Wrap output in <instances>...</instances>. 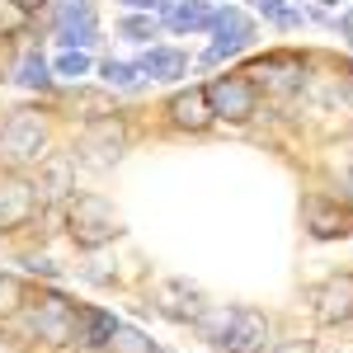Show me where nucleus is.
I'll return each instance as SVG.
<instances>
[{
    "mask_svg": "<svg viewBox=\"0 0 353 353\" xmlns=\"http://www.w3.org/2000/svg\"><path fill=\"white\" fill-rule=\"evenodd\" d=\"M43 146H48V123L38 118V113H10L5 123H0V161L5 165H28V161H38L43 156Z\"/></svg>",
    "mask_w": 353,
    "mask_h": 353,
    "instance_id": "1",
    "label": "nucleus"
},
{
    "mask_svg": "<svg viewBox=\"0 0 353 353\" xmlns=\"http://www.w3.org/2000/svg\"><path fill=\"white\" fill-rule=\"evenodd\" d=\"M208 334H212V344L221 353H264V344H269V321L259 311H231V316H221L217 330L208 325Z\"/></svg>",
    "mask_w": 353,
    "mask_h": 353,
    "instance_id": "2",
    "label": "nucleus"
},
{
    "mask_svg": "<svg viewBox=\"0 0 353 353\" xmlns=\"http://www.w3.org/2000/svg\"><path fill=\"white\" fill-rule=\"evenodd\" d=\"M212 48L203 52V61L208 66H217V61H226V57L245 52L250 43H254V19L245 14V10H236V5H226V10H217L212 14Z\"/></svg>",
    "mask_w": 353,
    "mask_h": 353,
    "instance_id": "3",
    "label": "nucleus"
},
{
    "mask_svg": "<svg viewBox=\"0 0 353 353\" xmlns=\"http://www.w3.org/2000/svg\"><path fill=\"white\" fill-rule=\"evenodd\" d=\"M208 104H212V118H226V123H245L254 118V104H259V90L250 76H217L208 85Z\"/></svg>",
    "mask_w": 353,
    "mask_h": 353,
    "instance_id": "4",
    "label": "nucleus"
},
{
    "mask_svg": "<svg viewBox=\"0 0 353 353\" xmlns=\"http://www.w3.org/2000/svg\"><path fill=\"white\" fill-rule=\"evenodd\" d=\"M123 226H118V217H113V208H104L99 198H76L71 203V236L81 245H104V241H113Z\"/></svg>",
    "mask_w": 353,
    "mask_h": 353,
    "instance_id": "5",
    "label": "nucleus"
},
{
    "mask_svg": "<svg viewBox=\"0 0 353 353\" xmlns=\"http://www.w3.org/2000/svg\"><path fill=\"white\" fill-rule=\"evenodd\" d=\"M99 38V19H94V5H85V0H61V10H57V43L61 48H90Z\"/></svg>",
    "mask_w": 353,
    "mask_h": 353,
    "instance_id": "6",
    "label": "nucleus"
},
{
    "mask_svg": "<svg viewBox=\"0 0 353 353\" xmlns=\"http://www.w3.org/2000/svg\"><path fill=\"white\" fill-rule=\"evenodd\" d=\"M123 146H128V128H123L118 118H94L90 132H85V141H81L85 161L99 165V170H109V165L123 156Z\"/></svg>",
    "mask_w": 353,
    "mask_h": 353,
    "instance_id": "7",
    "label": "nucleus"
},
{
    "mask_svg": "<svg viewBox=\"0 0 353 353\" xmlns=\"http://www.w3.org/2000/svg\"><path fill=\"white\" fill-rule=\"evenodd\" d=\"M33 330H38L43 339H52V344L71 339V334H76V306L66 297H57V292L38 297V306H33Z\"/></svg>",
    "mask_w": 353,
    "mask_h": 353,
    "instance_id": "8",
    "label": "nucleus"
},
{
    "mask_svg": "<svg viewBox=\"0 0 353 353\" xmlns=\"http://www.w3.org/2000/svg\"><path fill=\"white\" fill-rule=\"evenodd\" d=\"M170 123L174 128H184V132H203V128H212V104H208V85H189V90H179L170 104Z\"/></svg>",
    "mask_w": 353,
    "mask_h": 353,
    "instance_id": "9",
    "label": "nucleus"
},
{
    "mask_svg": "<svg viewBox=\"0 0 353 353\" xmlns=\"http://www.w3.org/2000/svg\"><path fill=\"white\" fill-rule=\"evenodd\" d=\"M316 316H321L325 325H339V321L353 316V278L349 273H334L325 288L316 292Z\"/></svg>",
    "mask_w": 353,
    "mask_h": 353,
    "instance_id": "10",
    "label": "nucleus"
},
{
    "mask_svg": "<svg viewBox=\"0 0 353 353\" xmlns=\"http://www.w3.org/2000/svg\"><path fill=\"white\" fill-rule=\"evenodd\" d=\"M33 212H38V189H28L24 179H10V184H0V226H5V231L24 226Z\"/></svg>",
    "mask_w": 353,
    "mask_h": 353,
    "instance_id": "11",
    "label": "nucleus"
},
{
    "mask_svg": "<svg viewBox=\"0 0 353 353\" xmlns=\"http://www.w3.org/2000/svg\"><path fill=\"white\" fill-rule=\"evenodd\" d=\"M137 71L151 76V81H179V76H189V57L179 48H146L141 61H137Z\"/></svg>",
    "mask_w": 353,
    "mask_h": 353,
    "instance_id": "12",
    "label": "nucleus"
},
{
    "mask_svg": "<svg viewBox=\"0 0 353 353\" xmlns=\"http://www.w3.org/2000/svg\"><path fill=\"white\" fill-rule=\"evenodd\" d=\"M212 5L208 0H170L165 5V24L174 28V33H203V28H212Z\"/></svg>",
    "mask_w": 353,
    "mask_h": 353,
    "instance_id": "13",
    "label": "nucleus"
},
{
    "mask_svg": "<svg viewBox=\"0 0 353 353\" xmlns=\"http://www.w3.org/2000/svg\"><path fill=\"white\" fill-rule=\"evenodd\" d=\"M301 212H306V226H311V236H316V241L344 236V212H339V203H325L321 193H311V198L301 203Z\"/></svg>",
    "mask_w": 353,
    "mask_h": 353,
    "instance_id": "14",
    "label": "nucleus"
},
{
    "mask_svg": "<svg viewBox=\"0 0 353 353\" xmlns=\"http://www.w3.org/2000/svg\"><path fill=\"white\" fill-rule=\"evenodd\" d=\"M113 330H118V321H113L109 311H99V306H81L76 311V339L90 344V349H109Z\"/></svg>",
    "mask_w": 353,
    "mask_h": 353,
    "instance_id": "15",
    "label": "nucleus"
},
{
    "mask_svg": "<svg viewBox=\"0 0 353 353\" xmlns=\"http://www.w3.org/2000/svg\"><path fill=\"white\" fill-rule=\"evenodd\" d=\"M118 33L128 43H146L151 48V38H161V19L156 14H128V19H118Z\"/></svg>",
    "mask_w": 353,
    "mask_h": 353,
    "instance_id": "16",
    "label": "nucleus"
},
{
    "mask_svg": "<svg viewBox=\"0 0 353 353\" xmlns=\"http://www.w3.org/2000/svg\"><path fill=\"white\" fill-rule=\"evenodd\" d=\"M19 85H24V90H48V85H52V66L38 52H28L24 61H19Z\"/></svg>",
    "mask_w": 353,
    "mask_h": 353,
    "instance_id": "17",
    "label": "nucleus"
},
{
    "mask_svg": "<svg viewBox=\"0 0 353 353\" xmlns=\"http://www.w3.org/2000/svg\"><path fill=\"white\" fill-rule=\"evenodd\" d=\"M250 5H254L269 24H278V28H297L301 24V10H292L288 0H250Z\"/></svg>",
    "mask_w": 353,
    "mask_h": 353,
    "instance_id": "18",
    "label": "nucleus"
},
{
    "mask_svg": "<svg viewBox=\"0 0 353 353\" xmlns=\"http://www.w3.org/2000/svg\"><path fill=\"white\" fill-rule=\"evenodd\" d=\"M137 76H141V71H137L132 61H113V57H109V61H99V81L113 85V90H132Z\"/></svg>",
    "mask_w": 353,
    "mask_h": 353,
    "instance_id": "19",
    "label": "nucleus"
},
{
    "mask_svg": "<svg viewBox=\"0 0 353 353\" xmlns=\"http://www.w3.org/2000/svg\"><path fill=\"white\" fill-rule=\"evenodd\" d=\"M156 344L141 334V330H132V325H118L113 330V339H109V353H151Z\"/></svg>",
    "mask_w": 353,
    "mask_h": 353,
    "instance_id": "20",
    "label": "nucleus"
},
{
    "mask_svg": "<svg viewBox=\"0 0 353 353\" xmlns=\"http://www.w3.org/2000/svg\"><path fill=\"white\" fill-rule=\"evenodd\" d=\"M52 76H61V81H81V76H90V57H85L81 48H66V52L52 61Z\"/></svg>",
    "mask_w": 353,
    "mask_h": 353,
    "instance_id": "21",
    "label": "nucleus"
},
{
    "mask_svg": "<svg viewBox=\"0 0 353 353\" xmlns=\"http://www.w3.org/2000/svg\"><path fill=\"white\" fill-rule=\"evenodd\" d=\"M28 24V10L14 5V0H0V33H24Z\"/></svg>",
    "mask_w": 353,
    "mask_h": 353,
    "instance_id": "22",
    "label": "nucleus"
},
{
    "mask_svg": "<svg viewBox=\"0 0 353 353\" xmlns=\"http://www.w3.org/2000/svg\"><path fill=\"white\" fill-rule=\"evenodd\" d=\"M76 104L85 109V118H104L109 113V99L104 94H76Z\"/></svg>",
    "mask_w": 353,
    "mask_h": 353,
    "instance_id": "23",
    "label": "nucleus"
},
{
    "mask_svg": "<svg viewBox=\"0 0 353 353\" xmlns=\"http://www.w3.org/2000/svg\"><path fill=\"white\" fill-rule=\"evenodd\" d=\"M14 306H19V283L0 273V311H14Z\"/></svg>",
    "mask_w": 353,
    "mask_h": 353,
    "instance_id": "24",
    "label": "nucleus"
},
{
    "mask_svg": "<svg viewBox=\"0 0 353 353\" xmlns=\"http://www.w3.org/2000/svg\"><path fill=\"white\" fill-rule=\"evenodd\" d=\"M24 269H28V273H43V278H52V273H57V269H52V259H38V254H28Z\"/></svg>",
    "mask_w": 353,
    "mask_h": 353,
    "instance_id": "25",
    "label": "nucleus"
},
{
    "mask_svg": "<svg viewBox=\"0 0 353 353\" xmlns=\"http://www.w3.org/2000/svg\"><path fill=\"white\" fill-rule=\"evenodd\" d=\"M48 184H52L48 193H66V165H52L48 170Z\"/></svg>",
    "mask_w": 353,
    "mask_h": 353,
    "instance_id": "26",
    "label": "nucleus"
},
{
    "mask_svg": "<svg viewBox=\"0 0 353 353\" xmlns=\"http://www.w3.org/2000/svg\"><path fill=\"white\" fill-rule=\"evenodd\" d=\"M128 10H141V14H156V10H165L170 0H123Z\"/></svg>",
    "mask_w": 353,
    "mask_h": 353,
    "instance_id": "27",
    "label": "nucleus"
},
{
    "mask_svg": "<svg viewBox=\"0 0 353 353\" xmlns=\"http://www.w3.org/2000/svg\"><path fill=\"white\" fill-rule=\"evenodd\" d=\"M339 33L349 38V48H353V10H344V14H339Z\"/></svg>",
    "mask_w": 353,
    "mask_h": 353,
    "instance_id": "28",
    "label": "nucleus"
},
{
    "mask_svg": "<svg viewBox=\"0 0 353 353\" xmlns=\"http://www.w3.org/2000/svg\"><path fill=\"white\" fill-rule=\"evenodd\" d=\"M273 353H311V344H306V339H292V344H278Z\"/></svg>",
    "mask_w": 353,
    "mask_h": 353,
    "instance_id": "29",
    "label": "nucleus"
},
{
    "mask_svg": "<svg viewBox=\"0 0 353 353\" xmlns=\"http://www.w3.org/2000/svg\"><path fill=\"white\" fill-rule=\"evenodd\" d=\"M14 5H24L28 14H33V10H43V5H48V0H14Z\"/></svg>",
    "mask_w": 353,
    "mask_h": 353,
    "instance_id": "30",
    "label": "nucleus"
},
{
    "mask_svg": "<svg viewBox=\"0 0 353 353\" xmlns=\"http://www.w3.org/2000/svg\"><path fill=\"white\" fill-rule=\"evenodd\" d=\"M321 5H339V0H321Z\"/></svg>",
    "mask_w": 353,
    "mask_h": 353,
    "instance_id": "31",
    "label": "nucleus"
},
{
    "mask_svg": "<svg viewBox=\"0 0 353 353\" xmlns=\"http://www.w3.org/2000/svg\"><path fill=\"white\" fill-rule=\"evenodd\" d=\"M349 189H353V170H349Z\"/></svg>",
    "mask_w": 353,
    "mask_h": 353,
    "instance_id": "32",
    "label": "nucleus"
},
{
    "mask_svg": "<svg viewBox=\"0 0 353 353\" xmlns=\"http://www.w3.org/2000/svg\"><path fill=\"white\" fill-rule=\"evenodd\" d=\"M151 353H170V349H151Z\"/></svg>",
    "mask_w": 353,
    "mask_h": 353,
    "instance_id": "33",
    "label": "nucleus"
},
{
    "mask_svg": "<svg viewBox=\"0 0 353 353\" xmlns=\"http://www.w3.org/2000/svg\"><path fill=\"white\" fill-rule=\"evenodd\" d=\"M349 99H353V85H349Z\"/></svg>",
    "mask_w": 353,
    "mask_h": 353,
    "instance_id": "34",
    "label": "nucleus"
}]
</instances>
